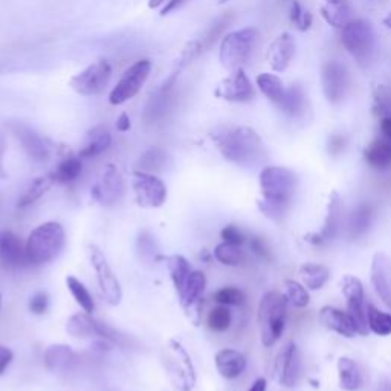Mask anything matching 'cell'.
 I'll list each match as a JSON object with an SVG mask.
<instances>
[{"mask_svg": "<svg viewBox=\"0 0 391 391\" xmlns=\"http://www.w3.org/2000/svg\"><path fill=\"white\" fill-rule=\"evenodd\" d=\"M227 161L240 167H255L265 162L263 139L251 127H220L211 135Z\"/></svg>", "mask_w": 391, "mask_h": 391, "instance_id": "obj_1", "label": "cell"}, {"mask_svg": "<svg viewBox=\"0 0 391 391\" xmlns=\"http://www.w3.org/2000/svg\"><path fill=\"white\" fill-rule=\"evenodd\" d=\"M296 185V174L287 167H265L260 172V188H262L263 199L258 202V210L269 219L282 220L294 199Z\"/></svg>", "mask_w": 391, "mask_h": 391, "instance_id": "obj_2", "label": "cell"}, {"mask_svg": "<svg viewBox=\"0 0 391 391\" xmlns=\"http://www.w3.org/2000/svg\"><path fill=\"white\" fill-rule=\"evenodd\" d=\"M66 243V234L57 222H46L37 227L26 240V262L32 266H42L52 262Z\"/></svg>", "mask_w": 391, "mask_h": 391, "instance_id": "obj_3", "label": "cell"}, {"mask_svg": "<svg viewBox=\"0 0 391 391\" xmlns=\"http://www.w3.org/2000/svg\"><path fill=\"white\" fill-rule=\"evenodd\" d=\"M287 304H289V300L280 292L271 291L262 296L257 318L260 324V335H262V344L265 347H272L282 338L286 327Z\"/></svg>", "mask_w": 391, "mask_h": 391, "instance_id": "obj_4", "label": "cell"}, {"mask_svg": "<svg viewBox=\"0 0 391 391\" xmlns=\"http://www.w3.org/2000/svg\"><path fill=\"white\" fill-rule=\"evenodd\" d=\"M341 42L361 66H367L373 61L378 51V39L370 22L362 18L350 20L341 30Z\"/></svg>", "mask_w": 391, "mask_h": 391, "instance_id": "obj_5", "label": "cell"}, {"mask_svg": "<svg viewBox=\"0 0 391 391\" xmlns=\"http://www.w3.org/2000/svg\"><path fill=\"white\" fill-rule=\"evenodd\" d=\"M258 40V31L255 28H243L229 32L220 43V61L229 71L241 69V66L251 59Z\"/></svg>", "mask_w": 391, "mask_h": 391, "instance_id": "obj_6", "label": "cell"}, {"mask_svg": "<svg viewBox=\"0 0 391 391\" xmlns=\"http://www.w3.org/2000/svg\"><path fill=\"white\" fill-rule=\"evenodd\" d=\"M162 361L174 387L179 391H191L196 384V371L191 358L182 344L172 339L169 347L162 353Z\"/></svg>", "mask_w": 391, "mask_h": 391, "instance_id": "obj_7", "label": "cell"}, {"mask_svg": "<svg viewBox=\"0 0 391 391\" xmlns=\"http://www.w3.org/2000/svg\"><path fill=\"white\" fill-rule=\"evenodd\" d=\"M153 64L148 59L139 60L133 63L132 66L126 69L123 77L118 81V85L114 88L109 95V102L114 106L124 104L128 100L135 98L139 90L143 89L144 83L147 81L148 76H150Z\"/></svg>", "mask_w": 391, "mask_h": 391, "instance_id": "obj_8", "label": "cell"}, {"mask_svg": "<svg viewBox=\"0 0 391 391\" xmlns=\"http://www.w3.org/2000/svg\"><path fill=\"white\" fill-rule=\"evenodd\" d=\"M88 257L90 265L95 269L100 292L102 298H104V301L110 306H118L121 300H123V289H121V284L114 269L110 267L106 255L102 254V251L98 246L89 245Z\"/></svg>", "mask_w": 391, "mask_h": 391, "instance_id": "obj_9", "label": "cell"}, {"mask_svg": "<svg viewBox=\"0 0 391 391\" xmlns=\"http://www.w3.org/2000/svg\"><path fill=\"white\" fill-rule=\"evenodd\" d=\"M341 291L347 301V313L355 325L356 333L361 337L368 335V321H367V306L364 295V284L355 275H344L341 280Z\"/></svg>", "mask_w": 391, "mask_h": 391, "instance_id": "obj_10", "label": "cell"}, {"mask_svg": "<svg viewBox=\"0 0 391 391\" xmlns=\"http://www.w3.org/2000/svg\"><path fill=\"white\" fill-rule=\"evenodd\" d=\"M112 78V66L107 60H98L71 80V88L83 97H95L104 92Z\"/></svg>", "mask_w": 391, "mask_h": 391, "instance_id": "obj_11", "label": "cell"}, {"mask_svg": "<svg viewBox=\"0 0 391 391\" xmlns=\"http://www.w3.org/2000/svg\"><path fill=\"white\" fill-rule=\"evenodd\" d=\"M133 191L136 202L144 208H160L167 200L165 184L156 178L153 173L135 172L133 173Z\"/></svg>", "mask_w": 391, "mask_h": 391, "instance_id": "obj_12", "label": "cell"}, {"mask_svg": "<svg viewBox=\"0 0 391 391\" xmlns=\"http://www.w3.org/2000/svg\"><path fill=\"white\" fill-rule=\"evenodd\" d=\"M126 193V184L123 179V174L114 164H109L104 170H102L98 181L90 190L92 198L98 203L104 205V207H112L116 202L123 199Z\"/></svg>", "mask_w": 391, "mask_h": 391, "instance_id": "obj_13", "label": "cell"}, {"mask_svg": "<svg viewBox=\"0 0 391 391\" xmlns=\"http://www.w3.org/2000/svg\"><path fill=\"white\" fill-rule=\"evenodd\" d=\"M179 73V69L173 71L172 76L162 83V86L156 90V94L148 101L144 110V119L147 123L155 124L157 121H162L170 112L174 101V92L176 86H178Z\"/></svg>", "mask_w": 391, "mask_h": 391, "instance_id": "obj_14", "label": "cell"}, {"mask_svg": "<svg viewBox=\"0 0 391 391\" xmlns=\"http://www.w3.org/2000/svg\"><path fill=\"white\" fill-rule=\"evenodd\" d=\"M214 95L231 102H248L255 97V90L245 71L237 69L220 83L214 90Z\"/></svg>", "mask_w": 391, "mask_h": 391, "instance_id": "obj_15", "label": "cell"}, {"mask_svg": "<svg viewBox=\"0 0 391 391\" xmlns=\"http://www.w3.org/2000/svg\"><path fill=\"white\" fill-rule=\"evenodd\" d=\"M277 379L283 387L292 388L301 376V358L295 342H287L275 361Z\"/></svg>", "mask_w": 391, "mask_h": 391, "instance_id": "obj_16", "label": "cell"}, {"mask_svg": "<svg viewBox=\"0 0 391 391\" xmlns=\"http://www.w3.org/2000/svg\"><path fill=\"white\" fill-rule=\"evenodd\" d=\"M321 83L324 95L329 102L337 104L344 95H346L347 89V71L338 61H327L323 66L321 72Z\"/></svg>", "mask_w": 391, "mask_h": 391, "instance_id": "obj_17", "label": "cell"}, {"mask_svg": "<svg viewBox=\"0 0 391 391\" xmlns=\"http://www.w3.org/2000/svg\"><path fill=\"white\" fill-rule=\"evenodd\" d=\"M341 198L337 191H332L329 196V203H327V212H325V219L323 223V228L320 232H315V234H307L304 239L312 245H323L327 243V241L333 240L338 236L339 225H341Z\"/></svg>", "mask_w": 391, "mask_h": 391, "instance_id": "obj_18", "label": "cell"}, {"mask_svg": "<svg viewBox=\"0 0 391 391\" xmlns=\"http://www.w3.org/2000/svg\"><path fill=\"white\" fill-rule=\"evenodd\" d=\"M370 280L378 296L391 311V258L384 253H376L371 260Z\"/></svg>", "mask_w": 391, "mask_h": 391, "instance_id": "obj_19", "label": "cell"}, {"mask_svg": "<svg viewBox=\"0 0 391 391\" xmlns=\"http://www.w3.org/2000/svg\"><path fill=\"white\" fill-rule=\"evenodd\" d=\"M9 130L14 133V136L20 141L23 150L31 160L37 162H43L49 157V145L46 143V139L39 135L31 127H28L22 123H13L9 124Z\"/></svg>", "mask_w": 391, "mask_h": 391, "instance_id": "obj_20", "label": "cell"}, {"mask_svg": "<svg viewBox=\"0 0 391 391\" xmlns=\"http://www.w3.org/2000/svg\"><path fill=\"white\" fill-rule=\"evenodd\" d=\"M295 55V39L289 32H283L269 44L266 59L275 72H283Z\"/></svg>", "mask_w": 391, "mask_h": 391, "instance_id": "obj_21", "label": "cell"}, {"mask_svg": "<svg viewBox=\"0 0 391 391\" xmlns=\"http://www.w3.org/2000/svg\"><path fill=\"white\" fill-rule=\"evenodd\" d=\"M320 323L327 330L338 333L344 338H353L356 335V329L347 312H342L333 306H323L320 309Z\"/></svg>", "mask_w": 391, "mask_h": 391, "instance_id": "obj_22", "label": "cell"}, {"mask_svg": "<svg viewBox=\"0 0 391 391\" xmlns=\"http://www.w3.org/2000/svg\"><path fill=\"white\" fill-rule=\"evenodd\" d=\"M0 262L9 269L20 267L23 263H28L25 246L11 231L0 232Z\"/></svg>", "mask_w": 391, "mask_h": 391, "instance_id": "obj_23", "label": "cell"}, {"mask_svg": "<svg viewBox=\"0 0 391 391\" xmlns=\"http://www.w3.org/2000/svg\"><path fill=\"white\" fill-rule=\"evenodd\" d=\"M77 353L64 344H52L44 351V366L54 373H68L77 366Z\"/></svg>", "mask_w": 391, "mask_h": 391, "instance_id": "obj_24", "label": "cell"}, {"mask_svg": "<svg viewBox=\"0 0 391 391\" xmlns=\"http://www.w3.org/2000/svg\"><path fill=\"white\" fill-rule=\"evenodd\" d=\"M216 368L222 378L236 379L245 371L246 358L234 349H223L216 355Z\"/></svg>", "mask_w": 391, "mask_h": 391, "instance_id": "obj_25", "label": "cell"}, {"mask_svg": "<svg viewBox=\"0 0 391 391\" xmlns=\"http://www.w3.org/2000/svg\"><path fill=\"white\" fill-rule=\"evenodd\" d=\"M112 145V135L104 126H95L92 127L85 139V144H83L81 150L78 153L83 160H90V157L100 156L104 153L107 148Z\"/></svg>", "mask_w": 391, "mask_h": 391, "instance_id": "obj_26", "label": "cell"}, {"mask_svg": "<svg viewBox=\"0 0 391 391\" xmlns=\"http://www.w3.org/2000/svg\"><path fill=\"white\" fill-rule=\"evenodd\" d=\"M321 16L330 26L342 30L350 20H353V6L349 0H323Z\"/></svg>", "mask_w": 391, "mask_h": 391, "instance_id": "obj_27", "label": "cell"}, {"mask_svg": "<svg viewBox=\"0 0 391 391\" xmlns=\"http://www.w3.org/2000/svg\"><path fill=\"white\" fill-rule=\"evenodd\" d=\"M101 329L102 323L97 321L94 316H90V313L88 312L72 315L66 324V330L73 338H101Z\"/></svg>", "mask_w": 391, "mask_h": 391, "instance_id": "obj_28", "label": "cell"}, {"mask_svg": "<svg viewBox=\"0 0 391 391\" xmlns=\"http://www.w3.org/2000/svg\"><path fill=\"white\" fill-rule=\"evenodd\" d=\"M367 164L378 172L391 169V143L388 139H375L364 150Z\"/></svg>", "mask_w": 391, "mask_h": 391, "instance_id": "obj_29", "label": "cell"}, {"mask_svg": "<svg viewBox=\"0 0 391 391\" xmlns=\"http://www.w3.org/2000/svg\"><path fill=\"white\" fill-rule=\"evenodd\" d=\"M172 164H173L172 155L161 147L148 148V150L144 152L141 157L138 160L139 169H141V172H147V173L165 172L170 169Z\"/></svg>", "mask_w": 391, "mask_h": 391, "instance_id": "obj_30", "label": "cell"}, {"mask_svg": "<svg viewBox=\"0 0 391 391\" xmlns=\"http://www.w3.org/2000/svg\"><path fill=\"white\" fill-rule=\"evenodd\" d=\"M338 378L341 388L346 391H358L364 385L361 368L349 356H342L338 359Z\"/></svg>", "mask_w": 391, "mask_h": 391, "instance_id": "obj_31", "label": "cell"}, {"mask_svg": "<svg viewBox=\"0 0 391 391\" xmlns=\"http://www.w3.org/2000/svg\"><path fill=\"white\" fill-rule=\"evenodd\" d=\"M303 284L311 291H320L330 280V269L320 263H303L298 269Z\"/></svg>", "mask_w": 391, "mask_h": 391, "instance_id": "obj_32", "label": "cell"}, {"mask_svg": "<svg viewBox=\"0 0 391 391\" xmlns=\"http://www.w3.org/2000/svg\"><path fill=\"white\" fill-rule=\"evenodd\" d=\"M205 286H207L205 274L200 271H191L187 282H185L182 287V291L179 292L181 303L185 309H193V307L198 304V301L200 300V295L205 291Z\"/></svg>", "mask_w": 391, "mask_h": 391, "instance_id": "obj_33", "label": "cell"}, {"mask_svg": "<svg viewBox=\"0 0 391 391\" xmlns=\"http://www.w3.org/2000/svg\"><path fill=\"white\" fill-rule=\"evenodd\" d=\"M232 22V14L231 13H227L220 16L217 20H214L207 31L203 32V35L200 37V39L198 40H193V43L196 44V48H198V51L202 54L203 51L210 49L211 46L216 43L219 40V37L223 35V32L227 31V28L231 25Z\"/></svg>", "mask_w": 391, "mask_h": 391, "instance_id": "obj_34", "label": "cell"}, {"mask_svg": "<svg viewBox=\"0 0 391 391\" xmlns=\"http://www.w3.org/2000/svg\"><path fill=\"white\" fill-rule=\"evenodd\" d=\"M373 214H375V210L368 202L359 203L358 207L353 210L350 217L351 239H359L366 234L371 225V220H373Z\"/></svg>", "mask_w": 391, "mask_h": 391, "instance_id": "obj_35", "label": "cell"}, {"mask_svg": "<svg viewBox=\"0 0 391 391\" xmlns=\"http://www.w3.org/2000/svg\"><path fill=\"white\" fill-rule=\"evenodd\" d=\"M83 165H81V157L80 156H73L68 155L64 156L60 161V164L55 167V170L51 173L54 176L55 182H61V184H69L76 181L78 176L81 174Z\"/></svg>", "mask_w": 391, "mask_h": 391, "instance_id": "obj_36", "label": "cell"}, {"mask_svg": "<svg viewBox=\"0 0 391 391\" xmlns=\"http://www.w3.org/2000/svg\"><path fill=\"white\" fill-rule=\"evenodd\" d=\"M55 182L52 174H46V176H40V178H37L30 187L25 190V193L20 196V199H18L17 207L18 208H26L30 207L31 203H34L35 200H39L43 194L48 193V190L52 187Z\"/></svg>", "mask_w": 391, "mask_h": 391, "instance_id": "obj_37", "label": "cell"}, {"mask_svg": "<svg viewBox=\"0 0 391 391\" xmlns=\"http://www.w3.org/2000/svg\"><path fill=\"white\" fill-rule=\"evenodd\" d=\"M257 86L269 101H272L277 106L280 104L286 89L283 86V81L277 76H274V73H260L257 77Z\"/></svg>", "mask_w": 391, "mask_h": 391, "instance_id": "obj_38", "label": "cell"}, {"mask_svg": "<svg viewBox=\"0 0 391 391\" xmlns=\"http://www.w3.org/2000/svg\"><path fill=\"white\" fill-rule=\"evenodd\" d=\"M164 260L167 267H169V272L176 291L181 292L185 282H187L188 275L191 274L190 263L187 262V258L182 255H170V257H165Z\"/></svg>", "mask_w": 391, "mask_h": 391, "instance_id": "obj_39", "label": "cell"}, {"mask_svg": "<svg viewBox=\"0 0 391 391\" xmlns=\"http://www.w3.org/2000/svg\"><path fill=\"white\" fill-rule=\"evenodd\" d=\"M304 104H306L304 92L300 86L295 85V86H291L289 89H286L284 97L280 104H278V107H280L286 115L300 116L304 112Z\"/></svg>", "mask_w": 391, "mask_h": 391, "instance_id": "obj_40", "label": "cell"}, {"mask_svg": "<svg viewBox=\"0 0 391 391\" xmlns=\"http://www.w3.org/2000/svg\"><path fill=\"white\" fill-rule=\"evenodd\" d=\"M367 321L368 329L378 337L391 335V313L379 311L375 304H367Z\"/></svg>", "mask_w": 391, "mask_h": 391, "instance_id": "obj_41", "label": "cell"}, {"mask_svg": "<svg viewBox=\"0 0 391 391\" xmlns=\"http://www.w3.org/2000/svg\"><path fill=\"white\" fill-rule=\"evenodd\" d=\"M66 284H68V289L71 291L72 296L76 298V301L80 304L81 309L88 313L94 312L95 303H94V298H92L90 292L88 291V287L73 275H69L66 278Z\"/></svg>", "mask_w": 391, "mask_h": 391, "instance_id": "obj_42", "label": "cell"}, {"mask_svg": "<svg viewBox=\"0 0 391 391\" xmlns=\"http://www.w3.org/2000/svg\"><path fill=\"white\" fill-rule=\"evenodd\" d=\"M214 257H216L217 262L225 266H239L243 263L245 260V254L243 251L240 249V246L227 243V241H222L220 245L216 246V249H214Z\"/></svg>", "mask_w": 391, "mask_h": 391, "instance_id": "obj_43", "label": "cell"}, {"mask_svg": "<svg viewBox=\"0 0 391 391\" xmlns=\"http://www.w3.org/2000/svg\"><path fill=\"white\" fill-rule=\"evenodd\" d=\"M284 287H286L284 295L287 296L289 303L294 307H296V309H304V307L309 306L311 295H309V292H307L304 284L298 283L295 280H286Z\"/></svg>", "mask_w": 391, "mask_h": 391, "instance_id": "obj_44", "label": "cell"}, {"mask_svg": "<svg viewBox=\"0 0 391 391\" xmlns=\"http://www.w3.org/2000/svg\"><path fill=\"white\" fill-rule=\"evenodd\" d=\"M231 323H232V315L227 306L220 304L219 307H214V309L208 313L207 324L214 332H219V333L227 332L231 327Z\"/></svg>", "mask_w": 391, "mask_h": 391, "instance_id": "obj_45", "label": "cell"}, {"mask_svg": "<svg viewBox=\"0 0 391 391\" xmlns=\"http://www.w3.org/2000/svg\"><path fill=\"white\" fill-rule=\"evenodd\" d=\"M289 18L291 22L296 26L298 31H307L312 25L313 17L312 14L301 6V4L298 0H292L291 8H289Z\"/></svg>", "mask_w": 391, "mask_h": 391, "instance_id": "obj_46", "label": "cell"}, {"mask_svg": "<svg viewBox=\"0 0 391 391\" xmlns=\"http://www.w3.org/2000/svg\"><path fill=\"white\" fill-rule=\"evenodd\" d=\"M212 298H214V301L222 306H240V304H243L246 300L245 294L234 286L222 287V289H219L216 294L212 295Z\"/></svg>", "mask_w": 391, "mask_h": 391, "instance_id": "obj_47", "label": "cell"}, {"mask_svg": "<svg viewBox=\"0 0 391 391\" xmlns=\"http://www.w3.org/2000/svg\"><path fill=\"white\" fill-rule=\"evenodd\" d=\"M138 249L139 254L144 260H152L155 258V254L157 251L155 237L150 234V232H141L138 237Z\"/></svg>", "mask_w": 391, "mask_h": 391, "instance_id": "obj_48", "label": "cell"}, {"mask_svg": "<svg viewBox=\"0 0 391 391\" xmlns=\"http://www.w3.org/2000/svg\"><path fill=\"white\" fill-rule=\"evenodd\" d=\"M220 237L223 239V241H227V243L237 246H241L246 241V236L234 225H228L223 228L220 232Z\"/></svg>", "mask_w": 391, "mask_h": 391, "instance_id": "obj_49", "label": "cell"}, {"mask_svg": "<svg viewBox=\"0 0 391 391\" xmlns=\"http://www.w3.org/2000/svg\"><path fill=\"white\" fill-rule=\"evenodd\" d=\"M251 249L254 251V254L257 257L265 260V262H271L272 260L271 246L267 245V241L263 237H254L251 240Z\"/></svg>", "mask_w": 391, "mask_h": 391, "instance_id": "obj_50", "label": "cell"}, {"mask_svg": "<svg viewBox=\"0 0 391 391\" xmlns=\"http://www.w3.org/2000/svg\"><path fill=\"white\" fill-rule=\"evenodd\" d=\"M48 304H49L48 295H46L44 292H39L31 298L30 311L35 315H43L46 312V309H48Z\"/></svg>", "mask_w": 391, "mask_h": 391, "instance_id": "obj_51", "label": "cell"}, {"mask_svg": "<svg viewBox=\"0 0 391 391\" xmlns=\"http://www.w3.org/2000/svg\"><path fill=\"white\" fill-rule=\"evenodd\" d=\"M0 311H2V296H0ZM13 356H14L13 351L0 344V376L5 373L8 366L11 364Z\"/></svg>", "mask_w": 391, "mask_h": 391, "instance_id": "obj_52", "label": "cell"}, {"mask_svg": "<svg viewBox=\"0 0 391 391\" xmlns=\"http://www.w3.org/2000/svg\"><path fill=\"white\" fill-rule=\"evenodd\" d=\"M344 145H346V139L341 135H333L329 139V152L332 155H339L344 150Z\"/></svg>", "mask_w": 391, "mask_h": 391, "instance_id": "obj_53", "label": "cell"}, {"mask_svg": "<svg viewBox=\"0 0 391 391\" xmlns=\"http://www.w3.org/2000/svg\"><path fill=\"white\" fill-rule=\"evenodd\" d=\"M5 152H6V141H5V136L0 133V178H6V172L4 165Z\"/></svg>", "mask_w": 391, "mask_h": 391, "instance_id": "obj_54", "label": "cell"}, {"mask_svg": "<svg viewBox=\"0 0 391 391\" xmlns=\"http://www.w3.org/2000/svg\"><path fill=\"white\" fill-rule=\"evenodd\" d=\"M185 2H187V0H169V4L162 8V16L176 11V9H179Z\"/></svg>", "mask_w": 391, "mask_h": 391, "instance_id": "obj_55", "label": "cell"}, {"mask_svg": "<svg viewBox=\"0 0 391 391\" xmlns=\"http://www.w3.org/2000/svg\"><path fill=\"white\" fill-rule=\"evenodd\" d=\"M130 127H132V124H130L128 115L121 114L119 118L116 119V130H119V132H127V130H130Z\"/></svg>", "mask_w": 391, "mask_h": 391, "instance_id": "obj_56", "label": "cell"}, {"mask_svg": "<svg viewBox=\"0 0 391 391\" xmlns=\"http://www.w3.org/2000/svg\"><path fill=\"white\" fill-rule=\"evenodd\" d=\"M380 130H383L384 138L391 143V116H385L380 121Z\"/></svg>", "mask_w": 391, "mask_h": 391, "instance_id": "obj_57", "label": "cell"}, {"mask_svg": "<svg viewBox=\"0 0 391 391\" xmlns=\"http://www.w3.org/2000/svg\"><path fill=\"white\" fill-rule=\"evenodd\" d=\"M266 379L265 378H258L257 380H254V384L251 385V388L248 391H266Z\"/></svg>", "mask_w": 391, "mask_h": 391, "instance_id": "obj_58", "label": "cell"}, {"mask_svg": "<svg viewBox=\"0 0 391 391\" xmlns=\"http://www.w3.org/2000/svg\"><path fill=\"white\" fill-rule=\"evenodd\" d=\"M164 2H165V0H150V2H148V8H152V9L160 8Z\"/></svg>", "mask_w": 391, "mask_h": 391, "instance_id": "obj_59", "label": "cell"}, {"mask_svg": "<svg viewBox=\"0 0 391 391\" xmlns=\"http://www.w3.org/2000/svg\"><path fill=\"white\" fill-rule=\"evenodd\" d=\"M384 25L388 28V30H391V13H388V14L384 17Z\"/></svg>", "mask_w": 391, "mask_h": 391, "instance_id": "obj_60", "label": "cell"}, {"mask_svg": "<svg viewBox=\"0 0 391 391\" xmlns=\"http://www.w3.org/2000/svg\"><path fill=\"white\" fill-rule=\"evenodd\" d=\"M217 2L219 4H227V2H229V0H217Z\"/></svg>", "mask_w": 391, "mask_h": 391, "instance_id": "obj_61", "label": "cell"}]
</instances>
